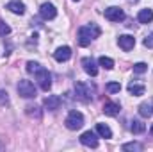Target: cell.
<instances>
[{"label": "cell", "mask_w": 153, "mask_h": 152, "mask_svg": "<svg viewBox=\"0 0 153 152\" xmlns=\"http://www.w3.org/2000/svg\"><path fill=\"white\" fill-rule=\"evenodd\" d=\"M27 72L32 74V75H36V81H38L39 88H41L43 91H48V90L52 88V75H50V72H48L46 68H43L39 63L29 61V63H27Z\"/></svg>", "instance_id": "6da1fadb"}, {"label": "cell", "mask_w": 153, "mask_h": 152, "mask_svg": "<svg viewBox=\"0 0 153 152\" xmlns=\"http://www.w3.org/2000/svg\"><path fill=\"white\" fill-rule=\"evenodd\" d=\"M100 32H102V31H100V27H98L96 23H91V25H84V27H80L78 32H76L78 45H80V47H87L93 39L100 36Z\"/></svg>", "instance_id": "7a4b0ae2"}, {"label": "cell", "mask_w": 153, "mask_h": 152, "mask_svg": "<svg viewBox=\"0 0 153 152\" xmlns=\"http://www.w3.org/2000/svg\"><path fill=\"white\" fill-rule=\"evenodd\" d=\"M75 93H76V97H78L80 100L89 102V100H93V99H94L96 90H94V86H93L91 82L78 81V82H75Z\"/></svg>", "instance_id": "3957f363"}, {"label": "cell", "mask_w": 153, "mask_h": 152, "mask_svg": "<svg viewBox=\"0 0 153 152\" xmlns=\"http://www.w3.org/2000/svg\"><path fill=\"white\" fill-rule=\"evenodd\" d=\"M16 90H18L20 97H23V99H34V97L38 95V90H36L34 82H30V81H27V79H22V81L18 82Z\"/></svg>", "instance_id": "277c9868"}, {"label": "cell", "mask_w": 153, "mask_h": 152, "mask_svg": "<svg viewBox=\"0 0 153 152\" xmlns=\"http://www.w3.org/2000/svg\"><path fill=\"white\" fill-rule=\"evenodd\" d=\"M64 123H66V127L70 131H76V129H80L84 125V116H82L80 111H70V114L64 120Z\"/></svg>", "instance_id": "5b68a950"}, {"label": "cell", "mask_w": 153, "mask_h": 152, "mask_svg": "<svg viewBox=\"0 0 153 152\" xmlns=\"http://www.w3.org/2000/svg\"><path fill=\"white\" fill-rule=\"evenodd\" d=\"M80 143L85 145V147H91V149H96L98 147V138L93 131H85L82 136H80Z\"/></svg>", "instance_id": "8992f818"}, {"label": "cell", "mask_w": 153, "mask_h": 152, "mask_svg": "<svg viewBox=\"0 0 153 152\" xmlns=\"http://www.w3.org/2000/svg\"><path fill=\"white\" fill-rule=\"evenodd\" d=\"M61 104H62V100H61V97H57V95H48V97L43 100V106H45L48 111H57V109L61 108Z\"/></svg>", "instance_id": "52a82bcc"}, {"label": "cell", "mask_w": 153, "mask_h": 152, "mask_svg": "<svg viewBox=\"0 0 153 152\" xmlns=\"http://www.w3.org/2000/svg\"><path fill=\"white\" fill-rule=\"evenodd\" d=\"M105 18L107 20H111V22H121L123 18H125V13H123V9H119V7H109V9H105Z\"/></svg>", "instance_id": "ba28073f"}, {"label": "cell", "mask_w": 153, "mask_h": 152, "mask_svg": "<svg viewBox=\"0 0 153 152\" xmlns=\"http://www.w3.org/2000/svg\"><path fill=\"white\" fill-rule=\"evenodd\" d=\"M39 13H41V16H43L45 20H53V18L57 16V9H55V5L50 4V2L43 4L41 9H39Z\"/></svg>", "instance_id": "9c48e42d"}, {"label": "cell", "mask_w": 153, "mask_h": 152, "mask_svg": "<svg viewBox=\"0 0 153 152\" xmlns=\"http://www.w3.org/2000/svg\"><path fill=\"white\" fill-rule=\"evenodd\" d=\"M82 66H84L85 74H89L91 77L98 75V66H96V63H94L93 57H84V59H82Z\"/></svg>", "instance_id": "30bf717a"}, {"label": "cell", "mask_w": 153, "mask_h": 152, "mask_svg": "<svg viewBox=\"0 0 153 152\" xmlns=\"http://www.w3.org/2000/svg\"><path fill=\"white\" fill-rule=\"evenodd\" d=\"M53 57H55V61H59V63L68 61V59L71 57V48H70V47H59V48L53 52Z\"/></svg>", "instance_id": "8fae6325"}, {"label": "cell", "mask_w": 153, "mask_h": 152, "mask_svg": "<svg viewBox=\"0 0 153 152\" xmlns=\"http://www.w3.org/2000/svg\"><path fill=\"white\" fill-rule=\"evenodd\" d=\"M119 47L125 50V52H128V50H132L134 48V45H135V38L134 36H130V34H123V36H119Z\"/></svg>", "instance_id": "7c38bea8"}, {"label": "cell", "mask_w": 153, "mask_h": 152, "mask_svg": "<svg viewBox=\"0 0 153 152\" xmlns=\"http://www.w3.org/2000/svg\"><path fill=\"white\" fill-rule=\"evenodd\" d=\"M5 9H9V11L14 13V14H23V13H25V4L20 2V0H11V2L5 5Z\"/></svg>", "instance_id": "4fadbf2b"}, {"label": "cell", "mask_w": 153, "mask_h": 152, "mask_svg": "<svg viewBox=\"0 0 153 152\" xmlns=\"http://www.w3.org/2000/svg\"><path fill=\"white\" fill-rule=\"evenodd\" d=\"M137 20H139V23H150L153 20V11L152 9H141L137 14Z\"/></svg>", "instance_id": "5bb4252c"}, {"label": "cell", "mask_w": 153, "mask_h": 152, "mask_svg": "<svg viewBox=\"0 0 153 152\" xmlns=\"http://www.w3.org/2000/svg\"><path fill=\"white\" fill-rule=\"evenodd\" d=\"M139 114L143 116V118H150L153 114V104L152 100L150 102H143L141 106H139Z\"/></svg>", "instance_id": "9a60e30c"}, {"label": "cell", "mask_w": 153, "mask_h": 152, "mask_svg": "<svg viewBox=\"0 0 153 152\" xmlns=\"http://www.w3.org/2000/svg\"><path fill=\"white\" fill-rule=\"evenodd\" d=\"M119 104H116V102H105L103 104V113L109 114V116H116V114L119 113Z\"/></svg>", "instance_id": "2e32d148"}, {"label": "cell", "mask_w": 153, "mask_h": 152, "mask_svg": "<svg viewBox=\"0 0 153 152\" xmlns=\"http://www.w3.org/2000/svg\"><path fill=\"white\" fill-rule=\"evenodd\" d=\"M128 91H130L132 95H135V97H141V95H144V93H146V88H144V84L130 82V84H128Z\"/></svg>", "instance_id": "e0dca14e"}, {"label": "cell", "mask_w": 153, "mask_h": 152, "mask_svg": "<svg viewBox=\"0 0 153 152\" xmlns=\"http://www.w3.org/2000/svg\"><path fill=\"white\" fill-rule=\"evenodd\" d=\"M96 132L102 136V138H112V131L107 123H96Z\"/></svg>", "instance_id": "ac0fdd59"}, {"label": "cell", "mask_w": 153, "mask_h": 152, "mask_svg": "<svg viewBox=\"0 0 153 152\" xmlns=\"http://www.w3.org/2000/svg\"><path fill=\"white\" fill-rule=\"evenodd\" d=\"M144 149L143 143H137V141H130V143H125L123 145V150L125 152H141Z\"/></svg>", "instance_id": "d6986e66"}, {"label": "cell", "mask_w": 153, "mask_h": 152, "mask_svg": "<svg viewBox=\"0 0 153 152\" xmlns=\"http://www.w3.org/2000/svg\"><path fill=\"white\" fill-rule=\"evenodd\" d=\"M25 113L29 114V116H34V118H41L39 106H36V104H29V106L25 108Z\"/></svg>", "instance_id": "ffe728a7"}, {"label": "cell", "mask_w": 153, "mask_h": 152, "mask_svg": "<svg viewBox=\"0 0 153 152\" xmlns=\"http://www.w3.org/2000/svg\"><path fill=\"white\" fill-rule=\"evenodd\" d=\"M98 63H100V66H102V68H105V70H112V68H114V61H112L111 57L102 56V57L98 59Z\"/></svg>", "instance_id": "44dd1931"}, {"label": "cell", "mask_w": 153, "mask_h": 152, "mask_svg": "<svg viewBox=\"0 0 153 152\" xmlns=\"http://www.w3.org/2000/svg\"><path fill=\"white\" fill-rule=\"evenodd\" d=\"M144 129H146V127H144V123H143L141 120H132V122H130V131H132V132L137 134V132H143Z\"/></svg>", "instance_id": "7402d4cb"}, {"label": "cell", "mask_w": 153, "mask_h": 152, "mask_svg": "<svg viewBox=\"0 0 153 152\" xmlns=\"http://www.w3.org/2000/svg\"><path fill=\"white\" fill-rule=\"evenodd\" d=\"M107 91L109 93H119L121 91V84L119 82H109L107 84Z\"/></svg>", "instance_id": "603a6c76"}, {"label": "cell", "mask_w": 153, "mask_h": 152, "mask_svg": "<svg viewBox=\"0 0 153 152\" xmlns=\"http://www.w3.org/2000/svg\"><path fill=\"white\" fill-rule=\"evenodd\" d=\"M146 70H148V65L146 63H135L134 65V72L135 74H144Z\"/></svg>", "instance_id": "cb8c5ba5"}, {"label": "cell", "mask_w": 153, "mask_h": 152, "mask_svg": "<svg viewBox=\"0 0 153 152\" xmlns=\"http://www.w3.org/2000/svg\"><path fill=\"white\" fill-rule=\"evenodd\" d=\"M11 32V27L4 22V20H0V36H7Z\"/></svg>", "instance_id": "d4e9b609"}, {"label": "cell", "mask_w": 153, "mask_h": 152, "mask_svg": "<svg viewBox=\"0 0 153 152\" xmlns=\"http://www.w3.org/2000/svg\"><path fill=\"white\" fill-rule=\"evenodd\" d=\"M7 104H9L7 91H2V90H0V106H7Z\"/></svg>", "instance_id": "484cf974"}, {"label": "cell", "mask_w": 153, "mask_h": 152, "mask_svg": "<svg viewBox=\"0 0 153 152\" xmlns=\"http://www.w3.org/2000/svg\"><path fill=\"white\" fill-rule=\"evenodd\" d=\"M144 47H148V48H153V34H148V36L144 38Z\"/></svg>", "instance_id": "4316f807"}, {"label": "cell", "mask_w": 153, "mask_h": 152, "mask_svg": "<svg viewBox=\"0 0 153 152\" xmlns=\"http://www.w3.org/2000/svg\"><path fill=\"white\" fill-rule=\"evenodd\" d=\"M150 131H152V134H153V125H152V129H150Z\"/></svg>", "instance_id": "83f0119b"}, {"label": "cell", "mask_w": 153, "mask_h": 152, "mask_svg": "<svg viewBox=\"0 0 153 152\" xmlns=\"http://www.w3.org/2000/svg\"><path fill=\"white\" fill-rule=\"evenodd\" d=\"M75 2H78V0H75Z\"/></svg>", "instance_id": "f1b7e54d"}, {"label": "cell", "mask_w": 153, "mask_h": 152, "mask_svg": "<svg viewBox=\"0 0 153 152\" xmlns=\"http://www.w3.org/2000/svg\"><path fill=\"white\" fill-rule=\"evenodd\" d=\"M152 104H153V100H152Z\"/></svg>", "instance_id": "f546056e"}]
</instances>
